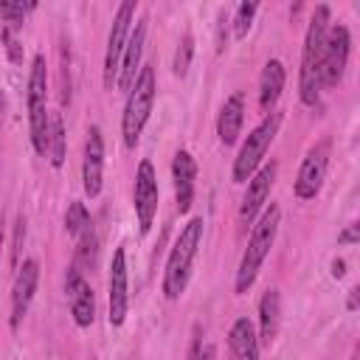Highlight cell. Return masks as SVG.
<instances>
[{
  "label": "cell",
  "instance_id": "6da1fadb",
  "mask_svg": "<svg viewBox=\"0 0 360 360\" xmlns=\"http://www.w3.org/2000/svg\"><path fill=\"white\" fill-rule=\"evenodd\" d=\"M329 6H318L301 48V73H298V98L307 107H315L321 101V59H323V39L329 31Z\"/></svg>",
  "mask_w": 360,
  "mask_h": 360
},
{
  "label": "cell",
  "instance_id": "7a4b0ae2",
  "mask_svg": "<svg viewBox=\"0 0 360 360\" xmlns=\"http://www.w3.org/2000/svg\"><path fill=\"white\" fill-rule=\"evenodd\" d=\"M278 222H281V208L276 202H270L262 211V217L256 219V225L250 231V239H248V248L239 259L236 278H233V292L236 295H245L253 287V281H256V276H259V270H262V264H264V259H267V253L276 242Z\"/></svg>",
  "mask_w": 360,
  "mask_h": 360
},
{
  "label": "cell",
  "instance_id": "3957f363",
  "mask_svg": "<svg viewBox=\"0 0 360 360\" xmlns=\"http://www.w3.org/2000/svg\"><path fill=\"white\" fill-rule=\"evenodd\" d=\"M202 228H205L202 217H191L180 228V236L174 239V245L169 250L166 270H163V295L169 301H177L186 292V284H188V276H191V264H194L200 242H202Z\"/></svg>",
  "mask_w": 360,
  "mask_h": 360
},
{
  "label": "cell",
  "instance_id": "277c9868",
  "mask_svg": "<svg viewBox=\"0 0 360 360\" xmlns=\"http://www.w3.org/2000/svg\"><path fill=\"white\" fill-rule=\"evenodd\" d=\"M155 93H158V79H155V70L146 65L138 70V79L127 90V104L121 112V135H124L127 149H135V143H138V138H141V132L152 115Z\"/></svg>",
  "mask_w": 360,
  "mask_h": 360
},
{
  "label": "cell",
  "instance_id": "5b68a950",
  "mask_svg": "<svg viewBox=\"0 0 360 360\" xmlns=\"http://www.w3.org/2000/svg\"><path fill=\"white\" fill-rule=\"evenodd\" d=\"M25 104H28V129H31V143L37 155H48V65L45 56L37 53L31 62L28 73V90H25Z\"/></svg>",
  "mask_w": 360,
  "mask_h": 360
},
{
  "label": "cell",
  "instance_id": "8992f818",
  "mask_svg": "<svg viewBox=\"0 0 360 360\" xmlns=\"http://www.w3.org/2000/svg\"><path fill=\"white\" fill-rule=\"evenodd\" d=\"M281 112H276V110H270L250 132H248V138H245V143H242V149H239V155L233 158V169H231V177H233V183H248L250 180V174L264 163V155H267V149H270V143H273V138L278 135V127H281Z\"/></svg>",
  "mask_w": 360,
  "mask_h": 360
},
{
  "label": "cell",
  "instance_id": "52a82bcc",
  "mask_svg": "<svg viewBox=\"0 0 360 360\" xmlns=\"http://www.w3.org/2000/svg\"><path fill=\"white\" fill-rule=\"evenodd\" d=\"M135 11H138V3H135V0H127V3L118 6L115 17H112L110 37H107V51H104V68H101V76H104V87H107V90H112V84H115V79H118L121 53H124L127 37H129V31H132Z\"/></svg>",
  "mask_w": 360,
  "mask_h": 360
},
{
  "label": "cell",
  "instance_id": "ba28073f",
  "mask_svg": "<svg viewBox=\"0 0 360 360\" xmlns=\"http://www.w3.org/2000/svg\"><path fill=\"white\" fill-rule=\"evenodd\" d=\"M352 53V37L346 25H329L323 39V59H321V87H338L343 82L346 65Z\"/></svg>",
  "mask_w": 360,
  "mask_h": 360
},
{
  "label": "cell",
  "instance_id": "9c48e42d",
  "mask_svg": "<svg viewBox=\"0 0 360 360\" xmlns=\"http://www.w3.org/2000/svg\"><path fill=\"white\" fill-rule=\"evenodd\" d=\"M329 158H332V138H321L318 143L309 146V152L301 160L298 177H295L298 200H315L321 194V186H323L326 169H329Z\"/></svg>",
  "mask_w": 360,
  "mask_h": 360
},
{
  "label": "cell",
  "instance_id": "30bf717a",
  "mask_svg": "<svg viewBox=\"0 0 360 360\" xmlns=\"http://www.w3.org/2000/svg\"><path fill=\"white\" fill-rule=\"evenodd\" d=\"M158 174L155 166L149 160H141L135 169V186H132V205H135V217H138V228L141 233H149L155 214H158Z\"/></svg>",
  "mask_w": 360,
  "mask_h": 360
},
{
  "label": "cell",
  "instance_id": "8fae6325",
  "mask_svg": "<svg viewBox=\"0 0 360 360\" xmlns=\"http://www.w3.org/2000/svg\"><path fill=\"white\" fill-rule=\"evenodd\" d=\"M65 295H68V307H70V315H73V323L87 329L96 318V295L84 278V273L70 264L68 273H65Z\"/></svg>",
  "mask_w": 360,
  "mask_h": 360
},
{
  "label": "cell",
  "instance_id": "7c38bea8",
  "mask_svg": "<svg viewBox=\"0 0 360 360\" xmlns=\"http://www.w3.org/2000/svg\"><path fill=\"white\" fill-rule=\"evenodd\" d=\"M37 284H39V262H37V259H25V262L17 267L14 287H11V315H8V326H11V332L20 329L22 318H25L31 301H34Z\"/></svg>",
  "mask_w": 360,
  "mask_h": 360
},
{
  "label": "cell",
  "instance_id": "4fadbf2b",
  "mask_svg": "<svg viewBox=\"0 0 360 360\" xmlns=\"http://www.w3.org/2000/svg\"><path fill=\"white\" fill-rule=\"evenodd\" d=\"M107 304H110V326H121L129 309V281H127V250L115 248L110 262V281H107Z\"/></svg>",
  "mask_w": 360,
  "mask_h": 360
},
{
  "label": "cell",
  "instance_id": "5bb4252c",
  "mask_svg": "<svg viewBox=\"0 0 360 360\" xmlns=\"http://www.w3.org/2000/svg\"><path fill=\"white\" fill-rule=\"evenodd\" d=\"M276 172H278V166L270 160V163H262V166L250 174L248 188H245V197H242V205H239V217H242V222H256L259 211L264 208V202H267V197H270Z\"/></svg>",
  "mask_w": 360,
  "mask_h": 360
},
{
  "label": "cell",
  "instance_id": "9a60e30c",
  "mask_svg": "<svg viewBox=\"0 0 360 360\" xmlns=\"http://www.w3.org/2000/svg\"><path fill=\"white\" fill-rule=\"evenodd\" d=\"M101 180H104V138L98 127H90L84 141V160H82V186L90 200L101 194Z\"/></svg>",
  "mask_w": 360,
  "mask_h": 360
},
{
  "label": "cell",
  "instance_id": "2e32d148",
  "mask_svg": "<svg viewBox=\"0 0 360 360\" xmlns=\"http://www.w3.org/2000/svg\"><path fill=\"white\" fill-rule=\"evenodd\" d=\"M143 42H146V20L135 22V28H132L129 37H127V45H124V53H121V65H118V79H115L118 90H129L132 82L138 79Z\"/></svg>",
  "mask_w": 360,
  "mask_h": 360
},
{
  "label": "cell",
  "instance_id": "e0dca14e",
  "mask_svg": "<svg viewBox=\"0 0 360 360\" xmlns=\"http://www.w3.org/2000/svg\"><path fill=\"white\" fill-rule=\"evenodd\" d=\"M172 180H174V197H177V211L188 214L194 202V180H197V163L191 152L180 149L172 160Z\"/></svg>",
  "mask_w": 360,
  "mask_h": 360
},
{
  "label": "cell",
  "instance_id": "ac0fdd59",
  "mask_svg": "<svg viewBox=\"0 0 360 360\" xmlns=\"http://www.w3.org/2000/svg\"><path fill=\"white\" fill-rule=\"evenodd\" d=\"M242 124H245V98L242 93H233L225 98L219 118H217V135L222 146H233L242 135Z\"/></svg>",
  "mask_w": 360,
  "mask_h": 360
},
{
  "label": "cell",
  "instance_id": "d6986e66",
  "mask_svg": "<svg viewBox=\"0 0 360 360\" xmlns=\"http://www.w3.org/2000/svg\"><path fill=\"white\" fill-rule=\"evenodd\" d=\"M228 352H231V360H259V338H256V329L248 318H236L231 332H228Z\"/></svg>",
  "mask_w": 360,
  "mask_h": 360
},
{
  "label": "cell",
  "instance_id": "ffe728a7",
  "mask_svg": "<svg viewBox=\"0 0 360 360\" xmlns=\"http://www.w3.org/2000/svg\"><path fill=\"white\" fill-rule=\"evenodd\" d=\"M284 82H287L284 62H281V59H267V65H264V70H262V79H259V107H262L264 115H267V112L276 107V101L281 98Z\"/></svg>",
  "mask_w": 360,
  "mask_h": 360
},
{
  "label": "cell",
  "instance_id": "44dd1931",
  "mask_svg": "<svg viewBox=\"0 0 360 360\" xmlns=\"http://www.w3.org/2000/svg\"><path fill=\"white\" fill-rule=\"evenodd\" d=\"M278 321H281V295L278 290H267L259 301V346H270L278 335Z\"/></svg>",
  "mask_w": 360,
  "mask_h": 360
},
{
  "label": "cell",
  "instance_id": "7402d4cb",
  "mask_svg": "<svg viewBox=\"0 0 360 360\" xmlns=\"http://www.w3.org/2000/svg\"><path fill=\"white\" fill-rule=\"evenodd\" d=\"M65 146H68V135H65V121L62 112H51L48 115V158L53 169H62L65 163Z\"/></svg>",
  "mask_w": 360,
  "mask_h": 360
},
{
  "label": "cell",
  "instance_id": "603a6c76",
  "mask_svg": "<svg viewBox=\"0 0 360 360\" xmlns=\"http://www.w3.org/2000/svg\"><path fill=\"white\" fill-rule=\"evenodd\" d=\"M93 225V219H90V211L84 208V202H79V200H73L70 205H68V211H65V231L73 236V239H79L87 228Z\"/></svg>",
  "mask_w": 360,
  "mask_h": 360
},
{
  "label": "cell",
  "instance_id": "cb8c5ba5",
  "mask_svg": "<svg viewBox=\"0 0 360 360\" xmlns=\"http://www.w3.org/2000/svg\"><path fill=\"white\" fill-rule=\"evenodd\" d=\"M256 11H259V3H253V0H245V3L236 6L233 17H231V28H233V37H236V39H245V37H248Z\"/></svg>",
  "mask_w": 360,
  "mask_h": 360
},
{
  "label": "cell",
  "instance_id": "d4e9b609",
  "mask_svg": "<svg viewBox=\"0 0 360 360\" xmlns=\"http://www.w3.org/2000/svg\"><path fill=\"white\" fill-rule=\"evenodd\" d=\"M191 56H194V37L186 31L183 37H180V42H177V51H174V59H172V70H174V76H186L188 73V68H191Z\"/></svg>",
  "mask_w": 360,
  "mask_h": 360
},
{
  "label": "cell",
  "instance_id": "484cf974",
  "mask_svg": "<svg viewBox=\"0 0 360 360\" xmlns=\"http://www.w3.org/2000/svg\"><path fill=\"white\" fill-rule=\"evenodd\" d=\"M34 8H37V3H0V17H6L8 20V28L14 31V28L22 25L25 14L34 11Z\"/></svg>",
  "mask_w": 360,
  "mask_h": 360
},
{
  "label": "cell",
  "instance_id": "4316f807",
  "mask_svg": "<svg viewBox=\"0 0 360 360\" xmlns=\"http://www.w3.org/2000/svg\"><path fill=\"white\" fill-rule=\"evenodd\" d=\"M0 39H3V48H6V53H8V59L17 65V62H22V48H20V42L14 39V31L8 28V25H3L0 28Z\"/></svg>",
  "mask_w": 360,
  "mask_h": 360
},
{
  "label": "cell",
  "instance_id": "83f0119b",
  "mask_svg": "<svg viewBox=\"0 0 360 360\" xmlns=\"http://www.w3.org/2000/svg\"><path fill=\"white\" fill-rule=\"evenodd\" d=\"M22 239H25V219H22V214H20L17 222H14V239H11V270L20 267V248H22Z\"/></svg>",
  "mask_w": 360,
  "mask_h": 360
},
{
  "label": "cell",
  "instance_id": "f1b7e54d",
  "mask_svg": "<svg viewBox=\"0 0 360 360\" xmlns=\"http://www.w3.org/2000/svg\"><path fill=\"white\" fill-rule=\"evenodd\" d=\"M219 25H217V53H222L225 48H228V28H231V17H228V11L222 8L219 11V20H217Z\"/></svg>",
  "mask_w": 360,
  "mask_h": 360
},
{
  "label": "cell",
  "instance_id": "f546056e",
  "mask_svg": "<svg viewBox=\"0 0 360 360\" xmlns=\"http://www.w3.org/2000/svg\"><path fill=\"white\" fill-rule=\"evenodd\" d=\"M357 239H360V225H357V222L346 225V231L338 233V245H354Z\"/></svg>",
  "mask_w": 360,
  "mask_h": 360
},
{
  "label": "cell",
  "instance_id": "4dcf8cb0",
  "mask_svg": "<svg viewBox=\"0 0 360 360\" xmlns=\"http://www.w3.org/2000/svg\"><path fill=\"white\" fill-rule=\"evenodd\" d=\"M343 273H346V262H343V259H335V262H332V276H335V278H343Z\"/></svg>",
  "mask_w": 360,
  "mask_h": 360
},
{
  "label": "cell",
  "instance_id": "1f68e13d",
  "mask_svg": "<svg viewBox=\"0 0 360 360\" xmlns=\"http://www.w3.org/2000/svg\"><path fill=\"white\" fill-rule=\"evenodd\" d=\"M346 309H349V312H354V309H357V287H354V290H349V301H346Z\"/></svg>",
  "mask_w": 360,
  "mask_h": 360
},
{
  "label": "cell",
  "instance_id": "d6a6232c",
  "mask_svg": "<svg viewBox=\"0 0 360 360\" xmlns=\"http://www.w3.org/2000/svg\"><path fill=\"white\" fill-rule=\"evenodd\" d=\"M0 250H3V219H0Z\"/></svg>",
  "mask_w": 360,
  "mask_h": 360
}]
</instances>
